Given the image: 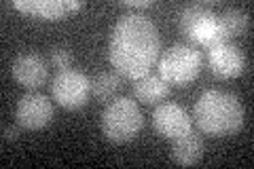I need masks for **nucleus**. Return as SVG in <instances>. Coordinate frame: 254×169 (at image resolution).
Wrapping results in <instances>:
<instances>
[{"instance_id":"obj_10","label":"nucleus","mask_w":254,"mask_h":169,"mask_svg":"<svg viewBox=\"0 0 254 169\" xmlns=\"http://www.w3.org/2000/svg\"><path fill=\"white\" fill-rule=\"evenodd\" d=\"M13 78L23 89L34 91L47 80V63L36 53H21L13 61Z\"/></svg>"},{"instance_id":"obj_13","label":"nucleus","mask_w":254,"mask_h":169,"mask_svg":"<svg viewBox=\"0 0 254 169\" xmlns=\"http://www.w3.org/2000/svg\"><path fill=\"white\" fill-rule=\"evenodd\" d=\"M212 17H216V15L212 13L210 2H195V4H187L185 9L178 13V23H180V30L185 32L189 38L199 23H203L205 19H212Z\"/></svg>"},{"instance_id":"obj_18","label":"nucleus","mask_w":254,"mask_h":169,"mask_svg":"<svg viewBox=\"0 0 254 169\" xmlns=\"http://www.w3.org/2000/svg\"><path fill=\"white\" fill-rule=\"evenodd\" d=\"M4 140L6 142H15V140H19V135H21V127L19 125H11V127H4Z\"/></svg>"},{"instance_id":"obj_1","label":"nucleus","mask_w":254,"mask_h":169,"mask_svg":"<svg viewBox=\"0 0 254 169\" xmlns=\"http://www.w3.org/2000/svg\"><path fill=\"white\" fill-rule=\"evenodd\" d=\"M161 53L155 23L142 13H125L108 36V61L119 74L131 80L150 74Z\"/></svg>"},{"instance_id":"obj_7","label":"nucleus","mask_w":254,"mask_h":169,"mask_svg":"<svg viewBox=\"0 0 254 169\" xmlns=\"http://www.w3.org/2000/svg\"><path fill=\"white\" fill-rule=\"evenodd\" d=\"M153 127L163 138L178 140L193 131V118L178 104H159L153 112Z\"/></svg>"},{"instance_id":"obj_15","label":"nucleus","mask_w":254,"mask_h":169,"mask_svg":"<svg viewBox=\"0 0 254 169\" xmlns=\"http://www.w3.org/2000/svg\"><path fill=\"white\" fill-rule=\"evenodd\" d=\"M119 89H121V76L115 72H102L91 83V91L100 102H113Z\"/></svg>"},{"instance_id":"obj_12","label":"nucleus","mask_w":254,"mask_h":169,"mask_svg":"<svg viewBox=\"0 0 254 169\" xmlns=\"http://www.w3.org/2000/svg\"><path fill=\"white\" fill-rule=\"evenodd\" d=\"M133 95L144 104H161L170 95V85L159 74H146L133 80Z\"/></svg>"},{"instance_id":"obj_9","label":"nucleus","mask_w":254,"mask_h":169,"mask_svg":"<svg viewBox=\"0 0 254 169\" xmlns=\"http://www.w3.org/2000/svg\"><path fill=\"white\" fill-rule=\"evenodd\" d=\"M13 4L17 11L47 21L64 19L68 13L85 6V2H76V0H15Z\"/></svg>"},{"instance_id":"obj_14","label":"nucleus","mask_w":254,"mask_h":169,"mask_svg":"<svg viewBox=\"0 0 254 169\" xmlns=\"http://www.w3.org/2000/svg\"><path fill=\"white\" fill-rule=\"evenodd\" d=\"M216 19H218V26L222 28V32L227 34L229 40L235 38V36L246 34L248 28H250L248 13H244L242 9H227L225 13L216 15Z\"/></svg>"},{"instance_id":"obj_11","label":"nucleus","mask_w":254,"mask_h":169,"mask_svg":"<svg viewBox=\"0 0 254 169\" xmlns=\"http://www.w3.org/2000/svg\"><path fill=\"white\" fill-rule=\"evenodd\" d=\"M203 150H205V144L199 133L189 131L182 138L172 140V161L182 167H190L199 163L203 157Z\"/></svg>"},{"instance_id":"obj_6","label":"nucleus","mask_w":254,"mask_h":169,"mask_svg":"<svg viewBox=\"0 0 254 169\" xmlns=\"http://www.w3.org/2000/svg\"><path fill=\"white\" fill-rule=\"evenodd\" d=\"M15 118H17V125L21 129L38 131L51 123L53 104L49 102L47 95L38 91H30L19 100L17 110H15Z\"/></svg>"},{"instance_id":"obj_17","label":"nucleus","mask_w":254,"mask_h":169,"mask_svg":"<svg viewBox=\"0 0 254 169\" xmlns=\"http://www.w3.org/2000/svg\"><path fill=\"white\" fill-rule=\"evenodd\" d=\"M121 4L127 9H150V6H155L153 0H123Z\"/></svg>"},{"instance_id":"obj_3","label":"nucleus","mask_w":254,"mask_h":169,"mask_svg":"<svg viewBox=\"0 0 254 169\" xmlns=\"http://www.w3.org/2000/svg\"><path fill=\"white\" fill-rule=\"evenodd\" d=\"M144 127V116L138 102L129 98H115L102 112V131L115 144H125L140 135Z\"/></svg>"},{"instance_id":"obj_4","label":"nucleus","mask_w":254,"mask_h":169,"mask_svg":"<svg viewBox=\"0 0 254 169\" xmlns=\"http://www.w3.org/2000/svg\"><path fill=\"white\" fill-rule=\"evenodd\" d=\"M199 70H201V55L189 45H172L170 49L161 53L159 76L168 85L185 87L199 76Z\"/></svg>"},{"instance_id":"obj_5","label":"nucleus","mask_w":254,"mask_h":169,"mask_svg":"<svg viewBox=\"0 0 254 169\" xmlns=\"http://www.w3.org/2000/svg\"><path fill=\"white\" fill-rule=\"evenodd\" d=\"M91 93V80L78 70H64L51 83L53 100L66 110H76L87 104Z\"/></svg>"},{"instance_id":"obj_16","label":"nucleus","mask_w":254,"mask_h":169,"mask_svg":"<svg viewBox=\"0 0 254 169\" xmlns=\"http://www.w3.org/2000/svg\"><path fill=\"white\" fill-rule=\"evenodd\" d=\"M49 59L53 63V68H58L60 72H64V70H70L74 57H72V51H70L68 47H53Z\"/></svg>"},{"instance_id":"obj_8","label":"nucleus","mask_w":254,"mask_h":169,"mask_svg":"<svg viewBox=\"0 0 254 169\" xmlns=\"http://www.w3.org/2000/svg\"><path fill=\"white\" fill-rule=\"evenodd\" d=\"M208 63H210V72L216 78L229 80V78H237L246 68V57L242 49L237 45L229 43H220L216 47L208 49Z\"/></svg>"},{"instance_id":"obj_2","label":"nucleus","mask_w":254,"mask_h":169,"mask_svg":"<svg viewBox=\"0 0 254 169\" xmlns=\"http://www.w3.org/2000/svg\"><path fill=\"white\" fill-rule=\"evenodd\" d=\"M195 123L203 133L214 138L233 135L244 125L242 102L227 91H205L195 102Z\"/></svg>"}]
</instances>
